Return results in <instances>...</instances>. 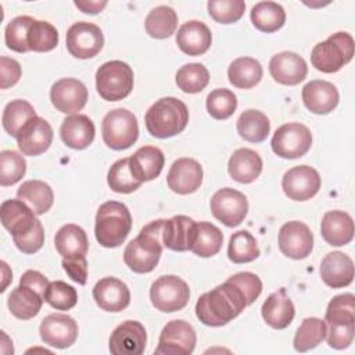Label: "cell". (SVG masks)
I'll return each mask as SVG.
<instances>
[{
	"mask_svg": "<svg viewBox=\"0 0 355 355\" xmlns=\"http://www.w3.org/2000/svg\"><path fill=\"white\" fill-rule=\"evenodd\" d=\"M247 306L245 298L237 286L226 280L208 293L200 295L196 304V315L205 326H225Z\"/></svg>",
	"mask_w": 355,
	"mask_h": 355,
	"instance_id": "cell-1",
	"label": "cell"
},
{
	"mask_svg": "<svg viewBox=\"0 0 355 355\" xmlns=\"http://www.w3.org/2000/svg\"><path fill=\"white\" fill-rule=\"evenodd\" d=\"M164 222L165 219H157L146 225L125 247L123 261L135 273H148L158 265L164 248Z\"/></svg>",
	"mask_w": 355,
	"mask_h": 355,
	"instance_id": "cell-2",
	"label": "cell"
},
{
	"mask_svg": "<svg viewBox=\"0 0 355 355\" xmlns=\"http://www.w3.org/2000/svg\"><path fill=\"white\" fill-rule=\"evenodd\" d=\"M144 122L151 136L168 139L186 129L189 110L186 104L176 97H162L147 110Z\"/></svg>",
	"mask_w": 355,
	"mask_h": 355,
	"instance_id": "cell-3",
	"label": "cell"
},
{
	"mask_svg": "<svg viewBox=\"0 0 355 355\" xmlns=\"http://www.w3.org/2000/svg\"><path fill=\"white\" fill-rule=\"evenodd\" d=\"M132 229V215L128 207L119 201L101 204L96 214L94 234L100 245L105 248L119 247Z\"/></svg>",
	"mask_w": 355,
	"mask_h": 355,
	"instance_id": "cell-4",
	"label": "cell"
},
{
	"mask_svg": "<svg viewBox=\"0 0 355 355\" xmlns=\"http://www.w3.org/2000/svg\"><path fill=\"white\" fill-rule=\"evenodd\" d=\"M354 50V37L348 32H337L315 44L311 51V62L318 71L333 73L352 60Z\"/></svg>",
	"mask_w": 355,
	"mask_h": 355,
	"instance_id": "cell-5",
	"label": "cell"
},
{
	"mask_svg": "<svg viewBox=\"0 0 355 355\" xmlns=\"http://www.w3.org/2000/svg\"><path fill=\"white\" fill-rule=\"evenodd\" d=\"M96 87L107 101L123 100L133 89V71L123 61H107L96 72Z\"/></svg>",
	"mask_w": 355,
	"mask_h": 355,
	"instance_id": "cell-6",
	"label": "cell"
},
{
	"mask_svg": "<svg viewBox=\"0 0 355 355\" xmlns=\"http://www.w3.org/2000/svg\"><path fill=\"white\" fill-rule=\"evenodd\" d=\"M104 143L112 150H126L139 137V123L133 112L126 108H115L105 114L101 122Z\"/></svg>",
	"mask_w": 355,
	"mask_h": 355,
	"instance_id": "cell-7",
	"label": "cell"
},
{
	"mask_svg": "<svg viewBox=\"0 0 355 355\" xmlns=\"http://www.w3.org/2000/svg\"><path fill=\"white\" fill-rule=\"evenodd\" d=\"M190 298V288L184 280L175 275L158 277L150 288V300L155 309L171 313L183 309Z\"/></svg>",
	"mask_w": 355,
	"mask_h": 355,
	"instance_id": "cell-8",
	"label": "cell"
},
{
	"mask_svg": "<svg viewBox=\"0 0 355 355\" xmlns=\"http://www.w3.org/2000/svg\"><path fill=\"white\" fill-rule=\"evenodd\" d=\"M270 146L273 153L280 158H301L309 151L312 146V133L302 123H284L276 129Z\"/></svg>",
	"mask_w": 355,
	"mask_h": 355,
	"instance_id": "cell-9",
	"label": "cell"
},
{
	"mask_svg": "<svg viewBox=\"0 0 355 355\" xmlns=\"http://www.w3.org/2000/svg\"><path fill=\"white\" fill-rule=\"evenodd\" d=\"M197 343L196 330L190 323L182 319L168 322L158 340L155 355H190Z\"/></svg>",
	"mask_w": 355,
	"mask_h": 355,
	"instance_id": "cell-10",
	"label": "cell"
},
{
	"mask_svg": "<svg viewBox=\"0 0 355 355\" xmlns=\"http://www.w3.org/2000/svg\"><path fill=\"white\" fill-rule=\"evenodd\" d=\"M103 46L104 36L96 24L80 21L67 31V49L75 58H92L101 51Z\"/></svg>",
	"mask_w": 355,
	"mask_h": 355,
	"instance_id": "cell-11",
	"label": "cell"
},
{
	"mask_svg": "<svg viewBox=\"0 0 355 355\" xmlns=\"http://www.w3.org/2000/svg\"><path fill=\"white\" fill-rule=\"evenodd\" d=\"M209 207L212 215L229 227L239 226L248 212L247 197L232 187L219 189L211 197Z\"/></svg>",
	"mask_w": 355,
	"mask_h": 355,
	"instance_id": "cell-12",
	"label": "cell"
},
{
	"mask_svg": "<svg viewBox=\"0 0 355 355\" xmlns=\"http://www.w3.org/2000/svg\"><path fill=\"white\" fill-rule=\"evenodd\" d=\"M322 180L318 171L309 165H298L288 169L282 179L284 194L294 201H306L320 189Z\"/></svg>",
	"mask_w": 355,
	"mask_h": 355,
	"instance_id": "cell-13",
	"label": "cell"
},
{
	"mask_svg": "<svg viewBox=\"0 0 355 355\" xmlns=\"http://www.w3.org/2000/svg\"><path fill=\"white\" fill-rule=\"evenodd\" d=\"M277 243L282 254L286 257L304 259L313 248V234L304 222L291 220L280 227Z\"/></svg>",
	"mask_w": 355,
	"mask_h": 355,
	"instance_id": "cell-14",
	"label": "cell"
},
{
	"mask_svg": "<svg viewBox=\"0 0 355 355\" xmlns=\"http://www.w3.org/2000/svg\"><path fill=\"white\" fill-rule=\"evenodd\" d=\"M78 323L65 313L47 315L39 327L43 343L60 349L71 347L78 338Z\"/></svg>",
	"mask_w": 355,
	"mask_h": 355,
	"instance_id": "cell-15",
	"label": "cell"
},
{
	"mask_svg": "<svg viewBox=\"0 0 355 355\" xmlns=\"http://www.w3.org/2000/svg\"><path fill=\"white\" fill-rule=\"evenodd\" d=\"M147 333L137 320H125L110 336L108 348L112 355H140L144 352Z\"/></svg>",
	"mask_w": 355,
	"mask_h": 355,
	"instance_id": "cell-16",
	"label": "cell"
},
{
	"mask_svg": "<svg viewBox=\"0 0 355 355\" xmlns=\"http://www.w3.org/2000/svg\"><path fill=\"white\" fill-rule=\"evenodd\" d=\"M50 100L62 114H78L87 101V89L75 78H62L50 89Z\"/></svg>",
	"mask_w": 355,
	"mask_h": 355,
	"instance_id": "cell-17",
	"label": "cell"
},
{
	"mask_svg": "<svg viewBox=\"0 0 355 355\" xmlns=\"http://www.w3.org/2000/svg\"><path fill=\"white\" fill-rule=\"evenodd\" d=\"M15 139L24 155L36 157L49 150L53 141V129L44 118L35 116L24 125Z\"/></svg>",
	"mask_w": 355,
	"mask_h": 355,
	"instance_id": "cell-18",
	"label": "cell"
},
{
	"mask_svg": "<svg viewBox=\"0 0 355 355\" xmlns=\"http://www.w3.org/2000/svg\"><path fill=\"white\" fill-rule=\"evenodd\" d=\"M166 182L173 193L183 196L194 193L202 183V168L193 158H179L172 164Z\"/></svg>",
	"mask_w": 355,
	"mask_h": 355,
	"instance_id": "cell-19",
	"label": "cell"
},
{
	"mask_svg": "<svg viewBox=\"0 0 355 355\" xmlns=\"http://www.w3.org/2000/svg\"><path fill=\"white\" fill-rule=\"evenodd\" d=\"M272 78L286 86H295L302 82L308 73L306 61L294 51H282L269 61Z\"/></svg>",
	"mask_w": 355,
	"mask_h": 355,
	"instance_id": "cell-20",
	"label": "cell"
},
{
	"mask_svg": "<svg viewBox=\"0 0 355 355\" xmlns=\"http://www.w3.org/2000/svg\"><path fill=\"white\" fill-rule=\"evenodd\" d=\"M93 298L103 311L121 312L130 302V291L122 280L108 276L100 279L93 287Z\"/></svg>",
	"mask_w": 355,
	"mask_h": 355,
	"instance_id": "cell-21",
	"label": "cell"
},
{
	"mask_svg": "<svg viewBox=\"0 0 355 355\" xmlns=\"http://www.w3.org/2000/svg\"><path fill=\"white\" fill-rule=\"evenodd\" d=\"M302 101L304 105L313 114L318 115H326L331 112L340 100V94L337 87L327 82L315 79L308 82L302 87Z\"/></svg>",
	"mask_w": 355,
	"mask_h": 355,
	"instance_id": "cell-22",
	"label": "cell"
},
{
	"mask_svg": "<svg viewBox=\"0 0 355 355\" xmlns=\"http://www.w3.org/2000/svg\"><path fill=\"white\" fill-rule=\"evenodd\" d=\"M320 277L331 288L347 287L354 280V262L352 259L341 252H329L320 263Z\"/></svg>",
	"mask_w": 355,
	"mask_h": 355,
	"instance_id": "cell-23",
	"label": "cell"
},
{
	"mask_svg": "<svg viewBox=\"0 0 355 355\" xmlns=\"http://www.w3.org/2000/svg\"><path fill=\"white\" fill-rule=\"evenodd\" d=\"M211 43L212 33L201 21H187L178 29L176 44L187 55H201L207 53Z\"/></svg>",
	"mask_w": 355,
	"mask_h": 355,
	"instance_id": "cell-24",
	"label": "cell"
},
{
	"mask_svg": "<svg viewBox=\"0 0 355 355\" xmlns=\"http://www.w3.org/2000/svg\"><path fill=\"white\" fill-rule=\"evenodd\" d=\"M94 135L96 128L93 121L83 114H73L67 116L60 128L61 140L73 150L87 148L93 143Z\"/></svg>",
	"mask_w": 355,
	"mask_h": 355,
	"instance_id": "cell-25",
	"label": "cell"
},
{
	"mask_svg": "<svg viewBox=\"0 0 355 355\" xmlns=\"http://www.w3.org/2000/svg\"><path fill=\"white\" fill-rule=\"evenodd\" d=\"M320 234L329 245L341 247L354 239V220L344 211H327L320 222Z\"/></svg>",
	"mask_w": 355,
	"mask_h": 355,
	"instance_id": "cell-26",
	"label": "cell"
},
{
	"mask_svg": "<svg viewBox=\"0 0 355 355\" xmlns=\"http://www.w3.org/2000/svg\"><path fill=\"white\" fill-rule=\"evenodd\" d=\"M1 225L11 233L19 236L31 230L36 223L35 212L19 198H10L1 202L0 207Z\"/></svg>",
	"mask_w": 355,
	"mask_h": 355,
	"instance_id": "cell-27",
	"label": "cell"
},
{
	"mask_svg": "<svg viewBox=\"0 0 355 355\" xmlns=\"http://www.w3.org/2000/svg\"><path fill=\"white\" fill-rule=\"evenodd\" d=\"M261 313L263 320L273 329L282 330L290 326L294 319L295 308L284 288L272 293L262 304Z\"/></svg>",
	"mask_w": 355,
	"mask_h": 355,
	"instance_id": "cell-28",
	"label": "cell"
},
{
	"mask_svg": "<svg viewBox=\"0 0 355 355\" xmlns=\"http://www.w3.org/2000/svg\"><path fill=\"white\" fill-rule=\"evenodd\" d=\"M54 244L57 252L62 259H78L83 258L89 250V240L86 232L75 225L68 223L58 229L54 237Z\"/></svg>",
	"mask_w": 355,
	"mask_h": 355,
	"instance_id": "cell-29",
	"label": "cell"
},
{
	"mask_svg": "<svg viewBox=\"0 0 355 355\" xmlns=\"http://www.w3.org/2000/svg\"><path fill=\"white\" fill-rule=\"evenodd\" d=\"M227 172L239 183H252L262 172V158L251 148H239L229 158Z\"/></svg>",
	"mask_w": 355,
	"mask_h": 355,
	"instance_id": "cell-30",
	"label": "cell"
},
{
	"mask_svg": "<svg viewBox=\"0 0 355 355\" xmlns=\"http://www.w3.org/2000/svg\"><path fill=\"white\" fill-rule=\"evenodd\" d=\"M196 222L186 215H176L165 219L162 227L164 247L172 251H189Z\"/></svg>",
	"mask_w": 355,
	"mask_h": 355,
	"instance_id": "cell-31",
	"label": "cell"
},
{
	"mask_svg": "<svg viewBox=\"0 0 355 355\" xmlns=\"http://www.w3.org/2000/svg\"><path fill=\"white\" fill-rule=\"evenodd\" d=\"M43 301L44 297L40 293L29 286L19 284L10 293L7 305L15 318L29 320L40 312Z\"/></svg>",
	"mask_w": 355,
	"mask_h": 355,
	"instance_id": "cell-32",
	"label": "cell"
},
{
	"mask_svg": "<svg viewBox=\"0 0 355 355\" xmlns=\"http://www.w3.org/2000/svg\"><path fill=\"white\" fill-rule=\"evenodd\" d=\"M129 159L135 175L141 182L158 178L165 164L164 153L154 146L140 147L132 157H129Z\"/></svg>",
	"mask_w": 355,
	"mask_h": 355,
	"instance_id": "cell-33",
	"label": "cell"
},
{
	"mask_svg": "<svg viewBox=\"0 0 355 355\" xmlns=\"http://www.w3.org/2000/svg\"><path fill=\"white\" fill-rule=\"evenodd\" d=\"M17 197L22 200L35 215L46 214L54 202V193L51 187L43 180H26L24 182L18 190Z\"/></svg>",
	"mask_w": 355,
	"mask_h": 355,
	"instance_id": "cell-34",
	"label": "cell"
},
{
	"mask_svg": "<svg viewBox=\"0 0 355 355\" xmlns=\"http://www.w3.org/2000/svg\"><path fill=\"white\" fill-rule=\"evenodd\" d=\"M223 234L219 227L209 222H196L190 251L201 258H209L220 251Z\"/></svg>",
	"mask_w": 355,
	"mask_h": 355,
	"instance_id": "cell-35",
	"label": "cell"
},
{
	"mask_svg": "<svg viewBox=\"0 0 355 355\" xmlns=\"http://www.w3.org/2000/svg\"><path fill=\"white\" fill-rule=\"evenodd\" d=\"M262 65L252 57H239L233 60L227 69L229 82L237 89H251L262 79Z\"/></svg>",
	"mask_w": 355,
	"mask_h": 355,
	"instance_id": "cell-36",
	"label": "cell"
},
{
	"mask_svg": "<svg viewBox=\"0 0 355 355\" xmlns=\"http://www.w3.org/2000/svg\"><path fill=\"white\" fill-rule=\"evenodd\" d=\"M270 132L268 116L258 110H247L237 119V133L250 143L263 141Z\"/></svg>",
	"mask_w": 355,
	"mask_h": 355,
	"instance_id": "cell-37",
	"label": "cell"
},
{
	"mask_svg": "<svg viewBox=\"0 0 355 355\" xmlns=\"http://www.w3.org/2000/svg\"><path fill=\"white\" fill-rule=\"evenodd\" d=\"M251 21L258 31L272 33L284 25L286 11L279 3L259 1L251 8Z\"/></svg>",
	"mask_w": 355,
	"mask_h": 355,
	"instance_id": "cell-38",
	"label": "cell"
},
{
	"mask_svg": "<svg viewBox=\"0 0 355 355\" xmlns=\"http://www.w3.org/2000/svg\"><path fill=\"white\" fill-rule=\"evenodd\" d=\"M146 32L154 39H166L178 28V15L172 7L158 6L153 8L144 21Z\"/></svg>",
	"mask_w": 355,
	"mask_h": 355,
	"instance_id": "cell-39",
	"label": "cell"
},
{
	"mask_svg": "<svg viewBox=\"0 0 355 355\" xmlns=\"http://www.w3.org/2000/svg\"><path fill=\"white\" fill-rule=\"evenodd\" d=\"M326 333L327 324L324 320L319 318L304 319L293 340L294 349L298 352H306L316 348L326 338Z\"/></svg>",
	"mask_w": 355,
	"mask_h": 355,
	"instance_id": "cell-40",
	"label": "cell"
},
{
	"mask_svg": "<svg viewBox=\"0 0 355 355\" xmlns=\"http://www.w3.org/2000/svg\"><path fill=\"white\" fill-rule=\"evenodd\" d=\"M107 182L112 191L121 193V194L133 193L143 183L135 175V172L130 166L129 157L121 158L112 164V166L110 168L108 175H107Z\"/></svg>",
	"mask_w": 355,
	"mask_h": 355,
	"instance_id": "cell-41",
	"label": "cell"
},
{
	"mask_svg": "<svg viewBox=\"0 0 355 355\" xmlns=\"http://www.w3.org/2000/svg\"><path fill=\"white\" fill-rule=\"evenodd\" d=\"M35 116L37 115L31 103L21 98L12 100L6 105L3 111V116H1L3 128L10 136L17 137L19 130L24 128V125Z\"/></svg>",
	"mask_w": 355,
	"mask_h": 355,
	"instance_id": "cell-42",
	"label": "cell"
},
{
	"mask_svg": "<svg viewBox=\"0 0 355 355\" xmlns=\"http://www.w3.org/2000/svg\"><path fill=\"white\" fill-rule=\"evenodd\" d=\"M227 257L234 263L255 261L259 257V248L255 237L247 230L233 233L227 245Z\"/></svg>",
	"mask_w": 355,
	"mask_h": 355,
	"instance_id": "cell-43",
	"label": "cell"
},
{
	"mask_svg": "<svg viewBox=\"0 0 355 355\" xmlns=\"http://www.w3.org/2000/svg\"><path fill=\"white\" fill-rule=\"evenodd\" d=\"M209 82L208 69L200 62H190L176 72V85L178 87L189 94L202 92Z\"/></svg>",
	"mask_w": 355,
	"mask_h": 355,
	"instance_id": "cell-44",
	"label": "cell"
},
{
	"mask_svg": "<svg viewBox=\"0 0 355 355\" xmlns=\"http://www.w3.org/2000/svg\"><path fill=\"white\" fill-rule=\"evenodd\" d=\"M58 44V32L47 21L35 19L28 32L29 51L46 53Z\"/></svg>",
	"mask_w": 355,
	"mask_h": 355,
	"instance_id": "cell-45",
	"label": "cell"
},
{
	"mask_svg": "<svg viewBox=\"0 0 355 355\" xmlns=\"http://www.w3.org/2000/svg\"><path fill=\"white\" fill-rule=\"evenodd\" d=\"M324 322L327 324H355V297L351 293L336 295L330 300Z\"/></svg>",
	"mask_w": 355,
	"mask_h": 355,
	"instance_id": "cell-46",
	"label": "cell"
},
{
	"mask_svg": "<svg viewBox=\"0 0 355 355\" xmlns=\"http://www.w3.org/2000/svg\"><path fill=\"white\" fill-rule=\"evenodd\" d=\"M35 18L29 15H19L15 17L8 22L4 32V40L10 50L17 53H26L29 51L28 46V32Z\"/></svg>",
	"mask_w": 355,
	"mask_h": 355,
	"instance_id": "cell-47",
	"label": "cell"
},
{
	"mask_svg": "<svg viewBox=\"0 0 355 355\" xmlns=\"http://www.w3.org/2000/svg\"><path fill=\"white\" fill-rule=\"evenodd\" d=\"M26 172L25 158L14 150H3L0 153V184L3 187L15 184Z\"/></svg>",
	"mask_w": 355,
	"mask_h": 355,
	"instance_id": "cell-48",
	"label": "cell"
},
{
	"mask_svg": "<svg viewBox=\"0 0 355 355\" xmlns=\"http://www.w3.org/2000/svg\"><path fill=\"white\" fill-rule=\"evenodd\" d=\"M237 108V97L229 89H215L207 96V111L214 119H227Z\"/></svg>",
	"mask_w": 355,
	"mask_h": 355,
	"instance_id": "cell-49",
	"label": "cell"
},
{
	"mask_svg": "<svg viewBox=\"0 0 355 355\" xmlns=\"http://www.w3.org/2000/svg\"><path fill=\"white\" fill-rule=\"evenodd\" d=\"M44 301L57 311H69L78 302V293L71 284L62 280H54L50 282L46 290Z\"/></svg>",
	"mask_w": 355,
	"mask_h": 355,
	"instance_id": "cell-50",
	"label": "cell"
},
{
	"mask_svg": "<svg viewBox=\"0 0 355 355\" xmlns=\"http://www.w3.org/2000/svg\"><path fill=\"white\" fill-rule=\"evenodd\" d=\"M207 7L215 22L227 25L237 22L243 17L245 3L243 0H209Z\"/></svg>",
	"mask_w": 355,
	"mask_h": 355,
	"instance_id": "cell-51",
	"label": "cell"
},
{
	"mask_svg": "<svg viewBox=\"0 0 355 355\" xmlns=\"http://www.w3.org/2000/svg\"><path fill=\"white\" fill-rule=\"evenodd\" d=\"M230 283L239 287L243 293L247 306L251 305L262 293V282L261 279L251 272H239L227 279Z\"/></svg>",
	"mask_w": 355,
	"mask_h": 355,
	"instance_id": "cell-52",
	"label": "cell"
},
{
	"mask_svg": "<svg viewBox=\"0 0 355 355\" xmlns=\"http://www.w3.org/2000/svg\"><path fill=\"white\" fill-rule=\"evenodd\" d=\"M12 241L15 247L24 254H35L44 244V229L42 222L37 219L35 226L24 234L14 236Z\"/></svg>",
	"mask_w": 355,
	"mask_h": 355,
	"instance_id": "cell-53",
	"label": "cell"
},
{
	"mask_svg": "<svg viewBox=\"0 0 355 355\" xmlns=\"http://www.w3.org/2000/svg\"><path fill=\"white\" fill-rule=\"evenodd\" d=\"M354 333L355 324H327V344L334 349H344L352 344Z\"/></svg>",
	"mask_w": 355,
	"mask_h": 355,
	"instance_id": "cell-54",
	"label": "cell"
},
{
	"mask_svg": "<svg viewBox=\"0 0 355 355\" xmlns=\"http://www.w3.org/2000/svg\"><path fill=\"white\" fill-rule=\"evenodd\" d=\"M22 69L17 60L1 55L0 57V87L8 89L14 86L21 78Z\"/></svg>",
	"mask_w": 355,
	"mask_h": 355,
	"instance_id": "cell-55",
	"label": "cell"
},
{
	"mask_svg": "<svg viewBox=\"0 0 355 355\" xmlns=\"http://www.w3.org/2000/svg\"><path fill=\"white\" fill-rule=\"evenodd\" d=\"M62 268L67 275L78 284H86L87 280V261L86 257L78 259H62Z\"/></svg>",
	"mask_w": 355,
	"mask_h": 355,
	"instance_id": "cell-56",
	"label": "cell"
},
{
	"mask_svg": "<svg viewBox=\"0 0 355 355\" xmlns=\"http://www.w3.org/2000/svg\"><path fill=\"white\" fill-rule=\"evenodd\" d=\"M19 284L29 286V287H32L33 290H36L37 293H40V294L44 297L46 290H47L50 282H49L47 277H46L43 273H40L39 270L29 269V270H26V272L22 273L21 280H19Z\"/></svg>",
	"mask_w": 355,
	"mask_h": 355,
	"instance_id": "cell-57",
	"label": "cell"
},
{
	"mask_svg": "<svg viewBox=\"0 0 355 355\" xmlns=\"http://www.w3.org/2000/svg\"><path fill=\"white\" fill-rule=\"evenodd\" d=\"M80 11L86 12V14H97L100 12L105 6H107V1H75L73 3Z\"/></svg>",
	"mask_w": 355,
	"mask_h": 355,
	"instance_id": "cell-58",
	"label": "cell"
},
{
	"mask_svg": "<svg viewBox=\"0 0 355 355\" xmlns=\"http://www.w3.org/2000/svg\"><path fill=\"white\" fill-rule=\"evenodd\" d=\"M1 266H3V276H4V282H3V287H1V291H4L6 290V287H7V283H8V280H12V273L10 272L8 275L6 273L7 272V263L6 262H1Z\"/></svg>",
	"mask_w": 355,
	"mask_h": 355,
	"instance_id": "cell-59",
	"label": "cell"
}]
</instances>
